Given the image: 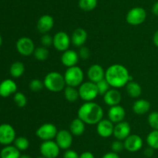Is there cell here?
I'll return each instance as SVG.
<instances>
[{
	"label": "cell",
	"instance_id": "5",
	"mask_svg": "<svg viewBox=\"0 0 158 158\" xmlns=\"http://www.w3.org/2000/svg\"><path fill=\"white\" fill-rule=\"evenodd\" d=\"M78 91L80 98L85 102H94L99 94L97 84L90 81L83 82L79 86Z\"/></svg>",
	"mask_w": 158,
	"mask_h": 158
},
{
	"label": "cell",
	"instance_id": "45",
	"mask_svg": "<svg viewBox=\"0 0 158 158\" xmlns=\"http://www.w3.org/2000/svg\"><path fill=\"white\" fill-rule=\"evenodd\" d=\"M153 42H154V45L158 47V29L154 33V36H153Z\"/></svg>",
	"mask_w": 158,
	"mask_h": 158
},
{
	"label": "cell",
	"instance_id": "3",
	"mask_svg": "<svg viewBox=\"0 0 158 158\" xmlns=\"http://www.w3.org/2000/svg\"><path fill=\"white\" fill-rule=\"evenodd\" d=\"M45 88L52 92H60L64 90L66 84L65 81L64 75L58 71L49 72L43 80Z\"/></svg>",
	"mask_w": 158,
	"mask_h": 158
},
{
	"label": "cell",
	"instance_id": "25",
	"mask_svg": "<svg viewBox=\"0 0 158 158\" xmlns=\"http://www.w3.org/2000/svg\"><path fill=\"white\" fill-rule=\"evenodd\" d=\"M126 91L128 95L134 99H137L142 94V88L140 84L134 81H131L127 84Z\"/></svg>",
	"mask_w": 158,
	"mask_h": 158
},
{
	"label": "cell",
	"instance_id": "32",
	"mask_svg": "<svg viewBox=\"0 0 158 158\" xmlns=\"http://www.w3.org/2000/svg\"><path fill=\"white\" fill-rule=\"evenodd\" d=\"M29 139L24 136H19L18 138H15L14 140V146L20 151L26 150L29 147Z\"/></svg>",
	"mask_w": 158,
	"mask_h": 158
},
{
	"label": "cell",
	"instance_id": "8",
	"mask_svg": "<svg viewBox=\"0 0 158 158\" xmlns=\"http://www.w3.org/2000/svg\"><path fill=\"white\" fill-rule=\"evenodd\" d=\"M61 149L56 141H43L40 147V151L42 156L46 158H57Z\"/></svg>",
	"mask_w": 158,
	"mask_h": 158
},
{
	"label": "cell",
	"instance_id": "9",
	"mask_svg": "<svg viewBox=\"0 0 158 158\" xmlns=\"http://www.w3.org/2000/svg\"><path fill=\"white\" fill-rule=\"evenodd\" d=\"M16 49L21 55L28 57L33 54L35 50V44L32 39L29 37H21L16 42Z\"/></svg>",
	"mask_w": 158,
	"mask_h": 158
},
{
	"label": "cell",
	"instance_id": "42",
	"mask_svg": "<svg viewBox=\"0 0 158 158\" xmlns=\"http://www.w3.org/2000/svg\"><path fill=\"white\" fill-rule=\"evenodd\" d=\"M80 158H95L94 153H92L89 151H86L82 153L80 155Z\"/></svg>",
	"mask_w": 158,
	"mask_h": 158
},
{
	"label": "cell",
	"instance_id": "13",
	"mask_svg": "<svg viewBox=\"0 0 158 158\" xmlns=\"http://www.w3.org/2000/svg\"><path fill=\"white\" fill-rule=\"evenodd\" d=\"M143 139L137 134H131L123 140L124 149L131 153L139 151L143 147Z\"/></svg>",
	"mask_w": 158,
	"mask_h": 158
},
{
	"label": "cell",
	"instance_id": "36",
	"mask_svg": "<svg viewBox=\"0 0 158 158\" xmlns=\"http://www.w3.org/2000/svg\"><path fill=\"white\" fill-rule=\"evenodd\" d=\"M44 83L40 79H33L29 83V88L33 92H39L44 88Z\"/></svg>",
	"mask_w": 158,
	"mask_h": 158
},
{
	"label": "cell",
	"instance_id": "33",
	"mask_svg": "<svg viewBox=\"0 0 158 158\" xmlns=\"http://www.w3.org/2000/svg\"><path fill=\"white\" fill-rule=\"evenodd\" d=\"M97 84V89H98L99 94L100 95H104L110 89L111 86L110 85V84L108 83L106 79H103V80L98 81Z\"/></svg>",
	"mask_w": 158,
	"mask_h": 158
},
{
	"label": "cell",
	"instance_id": "20",
	"mask_svg": "<svg viewBox=\"0 0 158 158\" xmlns=\"http://www.w3.org/2000/svg\"><path fill=\"white\" fill-rule=\"evenodd\" d=\"M122 96L117 88H110L106 94L103 95V101L110 107L120 105L121 102Z\"/></svg>",
	"mask_w": 158,
	"mask_h": 158
},
{
	"label": "cell",
	"instance_id": "14",
	"mask_svg": "<svg viewBox=\"0 0 158 158\" xmlns=\"http://www.w3.org/2000/svg\"><path fill=\"white\" fill-rule=\"evenodd\" d=\"M131 127L129 122L126 121H122V122L116 123L114 129V136L118 140H124L127 137L131 135Z\"/></svg>",
	"mask_w": 158,
	"mask_h": 158
},
{
	"label": "cell",
	"instance_id": "17",
	"mask_svg": "<svg viewBox=\"0 0 158 158\" xmlns=\"http://www.w3.org/2000/svg\"><path fill=\"white\" fill-rule=\"evenodd\" d=\"M108 119L113 123H118L124 120L126 116V111L123 106L120 105L111 106L107 112Z\"/></svg>",
	"mask_w": 158,
	"mask_h": 158
},
{
	"label": "cell",
	"instance_id": "46",
	"mask_svg": "<svg viewBox=\"0 0 158 158\" xmlns=\"http://www.w3.org/2000/svg\"><path fill=\"white\" fill-rule=\"evenodd\" d=\"M19 158H32V157H31L30 156H29V155H27V154H23V155H21V156H20Z\"/></svg>",
	"mask_w": 158,
	"mask_h": 158
},
{
	"label": "cell",
	"instance_id": "16",
	"mask_svg": "<svg viewBox=\"0 0 158 158\" xmlns=\"http://www.w3.org/2000/svg\"><path fill=\"white\" fill-rule=\"evenodd\" d=\"M54 26V19L50 15H43L40 17L36 23V28L42 34L48 33Z\"/></svg>",
	"mask_w": 158,
	"mask_h": 158
},
{
	"label": "cell",
	"instance_id": "34",
	"mask_svg": "<svg viewBox=\"0 0 158 158\" xmlns=\"http://www.w3.org/2000/svg\"><path fill=\"white\" fill-rule=\"evenodd\" d=\"M14 102L16 104L17 106L23 108L26 106L27 104V99L23 93L15 92V96H14Z\"/></svg>",
	"mask_w": 158,
	"mask_h": 158
},
{
	"label": "cell",
	"instance_id": "43",
	"mask_svg": "<svg viewBox=\"0 0 158 158\" xmlns=\"http://www.w3.org/2000/svg\"><path fill=\"white\" fill-rule=\"evenodd\" d=\"M154 150L153 148H151V147H148V148H146L144 150V155L146 156H148V157H151V156L154 155Z\"/></svg>",
	"mask_w": 158,
	"mask_h": 158
},
{
	"label": "cell",
	"instance_id": "1",
	"mask_svg": "<svg viewBox=\"0 0 158 158\" xmlns=\"http://www.w3.org/2000/svg\"><path fill=\"white\" fill-rule=\"evenodd\" d=\"M105 79L112 88L118 89L126 86L128 82L132 81V77L126 67L120 64H114L106 70Z\"/></svg>",
	"mask_w": 158,
	"mask_h": 158
},
{
	"label": "cell",
	"instance_id": "4",
	"mask_svg": "<svg viewBox=\"0 0 158 158\" xmlns=\"http://www.w3.org/2000/svg\"><path fill=\"white\" fill-rule=\"evenodd\" d=\"M63 75L66 85L75 87V88L80 86L83 83L84 78L83 71L78 66L67 68Z\"/></svg>",
	"mask_w": 158,
	"mask_h": 158
},
{
	"label": "cell",
	"instance_id": "10",
	"mask_svg": "<svg viewBox=\"0 0 158 158\" xmlns=\"http://www.w3.org/2000/svg\"><path fill=\"white\" fill-rule=\"evenodd\" d=\"M70 43V37L66 32L60 31L54 35L52 45L58 51L64 52L65 50L69 49Z\"/></svg>",
	"mask_w": 158,
	"mask_h": 158
},
{
	"label": "cell",
	"instance_id": "15",
	"mask_svg": "<svg viewBox=\"0 0 158 158\" xmlns=\"http://www.w3.org/2000/svg\"><path fill=\"white\" fill-rule=\"evenodd\" d=\"M114 125L109 119H102L97 124V132L100 136L108 138L114 134Z\"/></svg>",
	"mask_w": 158,
	"mask_h": 158
},
{
	"label": "cell",
	"instance_id": "31",
	"mask_svg": "<svg viewBox=\"0 0 158 158\" xmlns=\"http://www.w3.org/2000/svg\"><path fill=\"white\" fill-rule=\"evenodd\" d=\"M97 6V0H79V7L85 12L94 10Z\"/></svg>",
	"mask_w": 158,
	"mask_h": 158
},
{
	"label": "cell",
	"instance_id": "29",
	"mask_svg": "<svg viewBox=\"0 0 158 158\" xmlns=\"http://www.w3.org/2000/svg\"><path fill=\"white\" fill-rule=\"evenodd\" d=\"M34 57L39 61H45L49 56V51L46 46H38L35 49L33 53Z\"/></svg>",
	"mask_w": 158,
	"mask_h": 158
},
{
	"label": "cell",
	"instance_id": "22",
	"mask_svg": "<svg viewBox=\"0 0 158 158\" xmlns=\"http://www.w3.org/2000/svg\"><path fill=\"white\" fill-rule=\"evenodd\" d=\"M16 84L11 79H6L0 84V96L2 97H8L12 94L16 92Z\"/></svg>",
	"mask_w": 158,
	"mask_h": 158
},
{
	"label": "cell",
	"instance_id": "12",
	"mask_svg": "<svg viewBox=\"0 0 158 158\" xmlns=\"http://www.w3.org/2000/svg\"><path fill=\"white\" fill-rule=\"evenodd\" d=\"M15 139V131L9 124L0 125V143L8 146Z\"/></svg>",
	"mask_w": 158,
	"mask_h": 158
},
{
	"label": "cell",
	"instance_id": "30",
	"mask_svg": "<svg viewBox=\"0 0 158 158\" xmlns=\"http://www.w3.org/2000/svg\"><path fill=\"white\" fill-rule=\"evenodd\" d=\"M147 143L148 147L154 150H158V129H153L147 136Z\"/></svg>",
	"mask_w": 158,
	"mask_h": 158
},
{
	"label": "cell",
	"instance_id": "40",
	"mask_svg": "<svg viewBox=\"0 0 158 158\" xmlns=\"http://www.w3.org/2000/svg\"><path fill=\"white\" fill-rule=\"evenodd\" d=\"M63 158H80V155L73 150H66L63 154Z\"/></svg>",
	"mask_w": 158,
	"mask_h": 158
},
{
	"label": "cell",
	"instance_id": "41",
	"mask_svg": "<svg viewBox=\"0 0 158 158\" xmlns=\"http://www.w3.org/2000/svg\"><path fill=\"white\" fill-rule=\"evenodd\" d=\"M102 158H120L118 153H115V152H108V153H105Z\"/></svg>",
	"mask_w": 158,
	"mask_h": 158
},
{
	"label": "cell",
	"instance_id": "48",
	"mask_svg": "<svg viewBox=\"0 0 158 158\" xmlns=\"http://www.w3.org/2000/svg\"><path fill=\"white\" fill-rule=\"evenodd\" d=\"M37 158H46V157H45V156H39V157H37Z\"/></svg>",
	"mask_w": 158,
	"mask_h": 158
},
{
	"label": "cell",
	"instance_id": "38",
	"mask_svg": "<svg viewBox=\"0 0 158 158\" xmlns=\"http://www.w3.org/2000/svg\"><path fill=\"white\" fill-rule=\"evenodd\" d=\"M123 149H124V145H123V142H122L121 140L116 139L111 144V150H112L113 152H115L117 153L122 151Z\"/></svg>",
	"mask_w": 158,
	"mask_h": 158
},
{
	"label": "cell",
	"instance_id": "28",
	"mask_svg": "<svg viewBox=\"0 0 158 158\" xmlns=\"http://www.w3.org/2000/svg\"><path fill=\"white\" fill-rule=\"evenodd\" d=\"M10 74L13 77H19L24 74L25 72V65L22 62L16 61L14 62L10 67Z\"/></svg>",
	"mask_w": 158,
	"mask_h": 158
},
{
	"label": "cell",
	"instance_id": "27",
	"mask_svg": "<svg viewBox=\"0 0 158 158\" xmlns=\"http://www.w3.org/2000/svg\"><path fill=\"white\" fill-rule=\"evenodd\" d=\"M64 97L66 100L69 102H74L77 101L80 98L79 91L75 87L68 86L66 85L64 88Z\"/></svg>",
	"mask_w": 158,
	"mask_h": 158
},
{
	"label": "cell",
	"instance_id": "7",
	"mask_svg": "<svg viewBox=\"0 0 158 158\" xmlns=\"http://www.w3.org/2000/svg\"><path fill=\"white\" fill-rule=\"evenodd\" d=\"M58 130L54 124L46 122L40 125L35 131V135L43 141L52 140L56 136Z\"/></svg>",
	"mask_w": 158,
	"mask_h": 158
},
{
	"label": "cell",
	"instance_id": "37",
	"mask_svg": "<svg viewBox=\"0 0 158 158\" xmlns=\"http://www.w3.org/2000/svg\"><path fill=\"white\" fill-rule=\"evenodd\" d=\"M40 41H41L42 45L43 46L48 47V46L52 45V43H53V37H52V36L48 33L43 34V36L41 37V39H40Z\"/></svg>",
	"mask_w": 158,
	"mask_h": 158
},
{
	"label": "cell",
	"instance_id": "44",
	"mask_svg": "<svg viewBox=\"0 0 158 158\" xmlns=\"http://www.w3.org/2000/svg\"><path fill=\"white\" fill-rule=\"evenodd\" d=\"M152 12L155 15L158 16V1L156 2L152 6Z\"/></svg>",
	"mask_w": 158,
	"mask_h": 158
},
{
	"label": "cell",
	"instance_id": "21",
	"mask_svg": "<svg viewBox=\"0 0 158 158\" xmlns=\"http://www.w3.org/2000/svg\"><path fill=\"white\" fill-rule=\"evenodd\" d=\"M87 32L83 28H77L71 35V43L77 47H81L87 40Z\"/></svg>",
	"mask_w": 158,
	"mask_h": 158
},
{
	"label": "cell",
	"instance_id": "39",
	"mask_svg": "<svg viewBox=\"0 0 158 158\" xmlns=\"http://www.w3.org/2000/svg\"><path fill=\"white\" fill-rule=\"evenodd\" d=\"M78 54L79 57L81 59H83V60H87L90 57V50H89V49L87 46H83L81 47H80Z\"/></svg>",
	"mask_w": 158,
	"mask_h": 158
},
{
	"label": "cell",
	"instance_id": "6",
	"mask_svg": "<svg viewBox=\"0 0 158 158\" xmlns=\"http://www.w3.org/2000/svg\"><path fill=\"white\" fill-rule=\"evenodd\" d=\"M147 19V12L142 7H134L128 11L126 15L127 23L131 26H139Z\"/></svg>",
	"mask_w": 158,
	"mask_h": 158
},
{
	"label": "cell",
	"instance_id": "19",
	"mask_svg": "<svg viewBox=\"0 0 158 158\" xmlns=\"http://www.w3.org/2000/svg\"><path fill=\"white\" fill-rule=\"evenodd\" d=\"M79 59H80V57H79L78 53L73 50H66L64 52H63V54L61 55L62 64L66 68L77 66Z\"/></svg>",
	"mask_w": 158,
	"mask_h": 158
},
{
	"label": "cell",
	"instance_id": "47",
	"mask_svg": "<svg viewBox=\"0 0 158 158\" xmlns=\"http://www.w3.org/2000/svg\"><path fill=\"white\" fill-rule=\"evenodd\" d=\"M2 43V37L0 36V46H1Z\"/></svg>",
	"mask_w": 158,
	"mask_h": 158
},
{
	"label": "cell",
	"instance_id": "35",
	"mask_svg": "<svg viewBox=\"0 0 158 158\" xmlns=\"http://www.w3.org/2000/svg\"><path fill=\"white\" fill-rule=\"evenodd\" d=\"M148 122L153 129H158V112H152L148 115Z\"/></svg>",
	"mask_w": 158,
	"mask_h": 158
},
{
	"label": "cell",
	"instance_id": "23",
	"mask_svg": "<svg viewBox=\"0 0 158 158\" xmlns=\"http://www.w3.org/2000/svg\"><path fill=\"white\" fill-rule=\"evenodd\" d=\"M132 109L137 115H144L151 109V103L146 99H137L133 104Z\"/></svg>",
	"mask_w": 158,
	"mask_h": 158
},
{
	"label": "cell",
	"instance_id": "11",
	"mask_svg": "<svg viewBox=\"0 0 158 158\" xmlns=\"http://www.w3.org/2000/svg\"><path fill=\"white\" fill-rule=\"evenodd\" d=\"M56 142L61 150H69L73 144V136L70 131L61 129L58 131L56 136Z\"/></svg>",
	"mask_w": 158,
	"mask_h": 158
},
{
	"label": "cell",
	"instance_id": "18",
	"mask_svg": "<svg viewBox=\"0 0 158 158\" xmlns=\"http://www.w3.org/2000/svg\"><path fill=\"white\" fill-rule=\"evenodd\" d=\"M105 73H106V71H104L101 65L95 64L91 65L88 69V79L94 83H97L98 81L105 78Z\"/></svg>",
	"mask_w": 158,
	"mask_h": 158
},
{
	"label": "cell",
	"instance_id": "26",
	"mask_svg": "<svg viewBox=\"0 0 158 158\" xmlns=\"http://www.w3.org/2000/svg\"><path fill=\"white\" fill-rule=\"evenodd\" d=\"M20 156V150H19L15 146H6L0 152L1 158H19Z\"/></svg>",
	"mask_w": 158,
	"mask_h": 158
},
{
	"label": "cell",
	"instance_id": "24",
	"mask_svg": "<svg viewBox=\"0 0 158 158\" xmlns=\"http://www.w3.org/2000/svg\"><path fill=\"white\" fill-rule=\"evenodd\" d=\"M85 130H86V124L78 117L74 119L69 125V131L73 136H81L84 133Z\"/></svg>",
	"mask_w": 158,
	"mask_h": 158
},
{
	"label": "cell",
	"instance_id": "2",
	"mask_svg": "<svg viewBox=\"0 0 158 158\" xmlns=\"http://www.w3.org/2000/svg\"><path fill=\"white\" fill-rule=\"evenodd\" d=\"M77 116L86 125H97L103 116V108L94 102H86L79 108Z\"/></svg>",
	"mask_w": 158,
	"mask_h": 158
}]
</instances>
